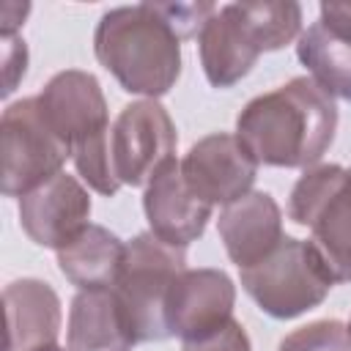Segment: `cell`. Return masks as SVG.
Wrapping results in <instances>:
<instances>
[{
    "label": "cell",
    "mask_w": 351,
    "mask_h": 351,
    "mask_svg": "<svg viewBox=\"0 0 351 351\" xmlns=\"http://www.w3.org/2000/svg\"><path fill=\"white\" fill-rule=\"evenodd\" d=\"M219 239L228 258L239 266H255L282 239V211L269 192H247L236 203L225 206L217 219Z\"/></svg>",
    "instance_id": "13"
},
{
    "label": "cell",
    "mask_w": 351,
    "mask_h": 351,
    "mask_svg": "<svg viewBox=\"0 0 351 351\" xmlns=\"http://www.w3.org/2000/svg\"><path fill=\"white\" fill-rule=\"evenodd\" d=\"M176 123L156 99L126 104L110 132L112 167L121 184L148 186L154 176L176 159Z\"/></svg>",
    "instance_id": "6"
},
{
    "label": "cell",
    "mask_w": 351,
    "mask_h": 351,
    "mask_svg": "<svg viewBox=\"0 0 351 351\" xmlns=\"http://www.w3.org/2000/svg\"><path fill=\"white\" fill-rule=\"evenodd\" d=\"M126 244L101 225H88L66 247L58 250V266L63 277L80 291L112 288L121 277Z\"/></svg>",
    "instance_id": "16"
},
{
    "label": "cell",
    "mask_w": 351,
    "mask_h": 351,
    "mask_svg": "<svg viewBox=\"0 0 351 351\" xmlns=\"http://www.w3.org/2000/svg\"><path fill=\"white\" fill-rule=\"evenodd\" d=\"M310 244L321 255L335 282H351V189L346 184L326 200L310 222Z\"/></svg>",
    "instance_id": "18"
},
{
    "label": "cell",
    "mask_w": 351,
    "mask_h": 351,
    "mask_svg": "<svg viewBox=\"0 0 351 351\" xmlns=\"http://www.w3.org/2000/svg\"><path fill=\"white\" fill-rule=\"evenodd\" d=\"M181 173L186 186L208 206H230L247 192L258 178V162L241 145L236 134L214 132L197 140L181 159Z\"/></svg>",
    "instance_id": "8"
},
{
    "label": "cell",
    "mask_w": 351,
    "mask_h": 351,
    "mask_svg": "<svg viewBox=\"0 0 351 351\" xmlns=\"http://www.w3.org/2000/svg\"><path fill=\"white\" fill-rule=\"evenodd\" d=\"M27 71V47L19 36H3V96H8Z\"/></svg>",
    "instance_id": "23"
},
{
    "label": "cell",
    "mask_w": 351,
    "mask_h": 351,
    "mask_svg": "<svg viewBox=\"0 0 351 351\" xmlns=\"http://www.w3.org/2000/svg\"><path fill=\"white\" fill-rule=\"evenodd\" d=\"M90 195L69 173H58L19 197V225L38 247L60 250L90 222Z\"/></svg>",
    "instance_id": "9"
},
{
    "label": "cell",
    "mask_w": 351,
    "mask_h": 351,
    "mask_svg": "<svg viewBox=\"0 0 351 351\" xmlns=\"http://www.w3.org/2000/svg\"><path fill=\"white\" fill-rule=\"evenodd\" d=\"M186 269V250L173 247L151 230L137 233L126 244V258L118 282L112 285L137 343L167 340L165 302L173 280Z\"/></svg>",
    "instance_id": "4"
},
{
    "label": "cell",
    "mask_w": 351,
    "mask_h": 351,
    "mask_svg": "<svg viewBox=\"0 0 351 351\" xmlns=\"http://www.w3.org/2000/svg\"><path fill=\"white\" fill-rule=\"evenodd\" d=\"M3 154V195L22 197L52 176L63 173L71 148L58 137L41 112L38 96L19 99L0 118Z\"/></svg>",
    "instance_id": "5"
},
{
    "label": "cell",
    "mask_w": 351,
    "mask_h": 351,
    "mask_svg": "<svg viewBox=\"0 0 351 351\" xmlns=\"http://www.w3.org/2000/svg\"><path fill=\"white\" fill-rule=\"evenodd\" d=\"M277 351H351V329L337 318L313 321L285 335Z\"/></svg>",
    "instance_id": "20"
},
{
    "label": "cell",
    "mask_w": 351,
    "mask_h": 351,
    "mask_svg": "<svg viewBox=\"0 0 351 351\" xmlns=\"http://www.w3.org/2000/svg\"><path fill=\"white\" fill-rule=\"evenodd\" d=\"M318 11H321L318 22L332 36L351 41V0H346V3H321Z\"/></svg>",
    "instance_id": "24"
},
{
    "label": "cell",
    "mask_w": 351,
    "mask_h": 351,
    "mask_svg": "<svg viewBox=\"0 0 351 351\" xmlns=\"http://www.w3.org/2000/svg\"><path fill=\"white\" fill-rule=\"evenodd\" d=\"M236 285L222 269H184L165 302L170 337L192 340L233 318Z\"/></svg>",
    "instance_id": "10"
},
{
    "label": "cell",
    "mask_w": 351,
    "mask_h": 351,
    "mask_svg": "<svg viewBox=\"0 0 351 351\" xmlns=\"http://www.w3.org/2000/svg\"><path fill=\"white\" fill-rule=\"evenodd\" d=\"M241 288L271 318L288 321L318 307L335 280L315 247L304 239L285 236L263 261L239 269Z\"/></svg>",
    "instance_id": "3"
},
{
    "label": "cell",
    "mask_w": 351,
    "mask_h": 351,
    "mask_svg": "<svg viewBox=\"0 0 351 351\" xmlns=\"http://www.w3.org/2000/svg\"><path fill=\"white\" fill-rule=\"evenodd\" d=\"M5 351H38L55 346L60 335V299L49 282L36 277H22L5 285Z\"/></svg>",
    "instance_id": "14"
},
{
    "label": "cell",
    "mask_w": 351,
    "mask_h": 351,
    "mask_svg": "<svg viewBox=\"0 0 351 351\" xmlns=\"http://www.w3.org/2000/svg\"><path fill=\"white\" fill-rule=\"evenodd\" d=\"M154 11L184 41V38L200 36L206 22L217 14V5L214 3H154Z\"/></svg>",
    "instance_id": "21"
},
{
    "label": "cell",
    "mask_w": 351,
    "mask_h": 351,
    "mask_svg": "<svg viewBox=\"0 0 351 351\" xmlns=\"http://www.w3.org/2000/svg\"><path fill=\"white\" fill-rule=\"evenodd\" d=\"M197 49L203 74L214 88H233L266 52L241 3L217 8L197 36Z\"/></svg>",
    "instance_id": "11"
},
{
    "label": "cell",
    "mask_w": 351,
    "mask_h": 351,
    "mask_svg": "<svg viewBox=\"0 0 351 351\" xmlns=\"http://www.w3.org/2000/svg\"><path fill=\"white\" fill-rule=\"evenodd\" d=\"M181 351H252V346H250V337H247L244 326L236 318H230L228 324L217 326L214 332L184 340Z\"/></svg>",
    "instance_id": "22"
},
{
    "label": "cell",
    "mask_w": 351,
    "mask_h": 351,
    "mask_svg": "<svg viewBox=\"0 0 351 351\" xmlns=\"http://www.w3.org/2000/svg\"><path fill=\"white\" fill-rule=\"evenodd\" d=\"M96 60L126 93L159 99L181 77V38L154 11V3L118 5L93 30Z\"/></svg>",
    "instance_id": "2"
},
{
    "label": "cell",
    "mask_w": 351,
    "mask_h": 351,
    "mask_svg": "<svg viewBox=\"0 0 351 351\" xmlns=\"http://www.w3.org/2000/svg\"><path fill=\"white\" fill-rule=\"evenodd\" d=\"M38 351H66V348H60V346L55 343V346H47V348H38Z\"/></svg>",
    "instance_id": "25"
},
{
    "label": "cell",
    "mask_w": 351,
    "mask_h": 351,
    "mask_svg": "<svg viewBox=\"0 0 351 351\" xmlns=\"http://www.w3.org/2000/svg\"><path fill=\"white\" fill-rule=\"evenodd\" d=\"M346 176L348 170L340 167V165H313L307 167L299 181L293 184L291 189V197H288V217L302 225V228H310L313 217L326 206V200L346 184Z\"/></svg>",
    "instance_id": "19"
},
{
    "label": "cell",
    "mask_w": 351,
    "mask_h": 351,
    "mask_svg": "<svg viewBox=\"0 0 351 351\" xmlns=\"http://www.w3.org/2000/svg\"><path fill=\"white\" fill-rule=\"evenodd\" d=\"M337 132V104L313 80L293 77L244 104L236 137L258 165L313 167L329 151Z\"/></svg>",
    "instance_id": "1"
},
{
    "label": "cell",
    "mask_w": 351,
    "mask_h": 351,
    "mask_svg": "<svg viewBox=\"0 0 351 351\" xmlns=\"http://www.w3.org/2000/svg\"><path fill=\"white\" fill-rule=\"evenodd\" d=\"M38 104L58 137L74 151L110 137L107 99L99 80L82 69L58 71L38 93Z\"/></svg>",
    "instance_id": "7"
},
{
    "label": "cell",
    "mask_w": 351,
    "mask_h": 351,
    "mask_svg": "<svg viewBox=\"0 0 351 351\" xmlns=\"http://www.w3.org/2000/svg\"><path fill=\"white\" fill-rule=\"evenodd\" d=\"M348 329H351V324H348Z\"/></svg>",
    "instance_id": "27"
},
{
    "label": "cell",
    "mask_w": 351,
    "mask_h": 351,
    "mask_svg": "<svg viewBox=\"0 0 351 351\" xmlns=\"http://www.w3.org/2000/svg\"><path fill=\"white\" fill-rule=\"evenodd\" d=\"M348 189H351V170H348Z\"/></svg>",
    "instance_id": "26"
},
{
    "label": "cell",
    "mask_w": 351,
    "mask_h": 351,
    "mask_svg": "<svg viewBox=\"0 0 351 351\" xmlns=\"http://www.w3.org/2000/svg\"><path fill=\"white\" fill-rule=\"evenodd\" d=\"M211 208L214 206L200 200L186 186L178 159L167 162L143 192V211L151 233L181 250L203 236L211 219Z\"/></svg>",
    "instance_id": "12"
},
{
    "label": "cell",
    "mask_w": 351,
    "mask_h": 351,
    "mask_svg": "<svg viewBox=\"0 0 351 351\" xmlns=\"http://www.w3.org/2000/svg\"><path fill=\"white\" fill-rule=\"evenodd\" d=\"M69 351H132L134 332L115 288L80 291L69 307Z\"/></svg>",
    "instance_id": "15"
},
{
    "label": "cell",
    "mask_w": 351,
    "mask_h": 351,
    "mask_svg": "<svg viewBox=\"0 0 351 351\" xmlns=\"http://www.w3.org/2000/svg\"><path fill=\"white\" fill-rule=\"evenodd\" d=\"M296 55L310 77L335 99L351 101V41L332 36L321 22H313L296 44Z\"/></svg>",
    "instance_id": "17"
}]
</instances>
